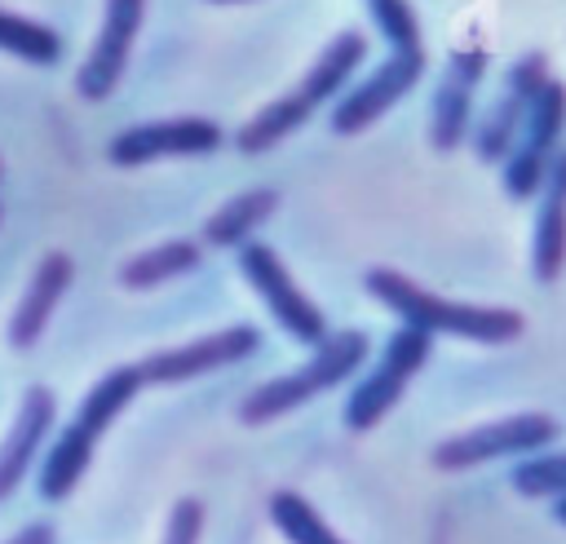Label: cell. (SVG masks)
<instances>
[{
	"label": "cell",
	"mask_w": 566,
	"mask_h": 544,
	"mask_svg": "<svg viewBox=\"0 0 566 544\" xmlns=\"http://www.w3.org/2000/svg\"><path fill=\"white\" fill-rule=\"evenodd\" d=\"M363 287L402 318V327H416L424 336H455V341H478V345H509L526 332V318L509 305H473V301H451L438 296L429 287H420L416 279H407L402 270L389 265H371L363 274Z\"/></svg>",
	"instance_id": "6da1fadb"
},
{
	"label": "cell",
	"mask_w": 566,
	"mask_h": 544,
	"mask_svg": "<svg viewBox=\"0 0 566 544\" xmlns=\"http://www.w3.org/2000/svg\"><path fill=\"white\" fill-rule=\"evenodd\" d=\"M367 57V35L363 31H340L327 40V49L314 57V66L305 71V80H296L283 97H274L270 106H261L243 128H234V146L243 155H265L270 146H279L283 137H292L296 128H305L314 119L318 106L336 102L354 71L363 66Z\"/></svg>",
	"instance_id": "7a4b0ae2"
},
{
	"label": "cell",
	"mask_w": 566,
	"mask_h": 544,
	"mask_svg": "<svg viewBox=\"0 0 566 544\" xmlns=\"http://www.w3.org/2000/svg\"><path fill=\"white\" fill-rule=\"evenodd\" d=\"M142 394V372L137 363H119L111 367L75 407V416L66 420V429L53 438V447L44 451V464H40V495L44 500H66L80 478L88 473L93 464V451H97V438L128 411V402Z\"/></svg>",
	"instance_id": "3957f363"
},
{
	"label": "cell",
	"mask_w": 566,
	"mask_h": 544,
	"mask_svg": "<svg viewBox=\"0 0 566 544\" xmlns=\"http://www.w3.org/2000/svg\"><path fill=\"white\" fill-rule=\"evenodd\" d=\"M367 354H371V341H367L363 327L327 332V336L314 345V354H310L305 363H296V367L270 376L265 385H256V389L239 402V420L256 429V425H270V420L287 416V411L314 402L318 394H327V389H336L340 380H349V376L367 363Z\"/></svg>",
	"instance_id": "277c9868"
},
{
	"label": "cell",
	"mask_w": 566,
	"mask_h": 544,
	"mask_svg": "<svg viewBox=\"0 0 566 544\" xmlns=\"http://www.w3.org/2000/svg\"><path fill=\"white\" fill-rule=\"evenodd\" d=\"M557 433H562V425L548 411H517V416H504V420H491V425H473L464 433L442 438L429 451V460L442 473H464V469H478V464H491V460H513V456L526 460V456L553 447Z\"/></svg>",
	"instance_id": "5b68a950"
},
{
	"label": "cell",
	"mask_w": 566,
	"mask_h": 544,
	"mask_svg": "<svg viewBox=\"0 0 566 544\" xmlns=\"http://www.w3.org/2000/svg\"><path fill=\"white\" fill-rule=\"evenodd\" d=\"M429 354H433V336H424V332H416V327H398L389 341H385V349H380V358L371 363V372L354 385V394L345 398V429L349 433H367V429H376L394 407H398V398L407 394V385L416 380V372L429 363Z\"/></svg>",
	"instance_id": "8992f818"
},
{
	"label": "cell",
	"mask_w": 566,
	"mask_h": 544,
	"mask_svg": "<svg viewBox=\"0 0 566 544\" xmlns=\"http://www.w3.org/2000/svg\"><path fill=\"white\" fill-rule=\"evenodd\" d=\"M562 133H566V84L548 75L539 84L522 128H517L513 150L500 159V186L509 199H535L539 195L544 168L562 150Z\"/></svg>",
	"instance_id": "52a82bcc"
},
{
	"label": "cell",
	"mask_w": 566,
	"mask_h": 544,
	"mask_svg": "<svg viewBox=\"0 0 566 544\" xmlns=\"http://www.w3.org/2000/svg\"><path fill=\"white\" fill-rule=\"evenodd\" d=\"M239 270H243V279L252 283V292L265 301L270 318H274L292 341H301V345L314 349V345L327 336L323 310L301 292V283L292 279V270L283 265V257H279L270 243H261V239L243 243V248H239Z\"/></svg>",
	"instance_id": "ba28073f"
},
{
	"label": "cell",
	"mask_w": 566,
	"mask_h": 544,
	"mask_svg": "<svg viewBox=\"0 0 566 544\" xmlns=\"http://www.w3.org/2000/svg\"><path fill=\"white\" fill-rule=\"evenodd\" d=\"M226 146V128L208 115H172V119H137L106 142V159L115 168H142L168 155H212Z\"/></svg>",
	"instance_id": "9c48e42d"
},
{
	"label": "cell",
	"mask_w": 566,
	"mask_h": 544,
	"mask_svg": "<svg viewBox=\"0 0 566 544\" xmlns=\"http://www.w3.org/2000/svg\"><path fill=\"white\" fill-rule=\"evenodd\" d=\"M424 75V49H394L367 80L349 84L336 102H332V133L336 137H354L363 128H371L380 115H389Z\"/></svg>",
	"instance_id": "30bf717a"
},
{
	"label": "cell",
	"mask_w": 566,
	"mask_h": 544,
	"mask_svg": "<svg viewBox=\"0 0 566 544\" xmlns=\"http://www.w3.org/2000/svg\"><path fill=\"white\" fill-rule=\"evenodd\" d=\"M544 80H548V57H544L539 49L522 53V57L504 71V84H500L495 106H491V111L478 119V128L469 133L473 155H478L482 164H500V159L513 150L517 128H522V119H526V111H531V102H535V93H539Z\"/></svg>",
	"instance_id": "8fae6325"
},
{
	"label": "cell",
	"mask_w": 566,
	"mask_h": 544,
	"mask_svg": "<svg viewBox=\"0 0 566 544\" xmlns=\"http://www.w3.org/2000/svg\"><path fill=\"white\" fill-rule=\"evenodd\" d=\"M256 345H261V332H256L252 323H234V327L195 336V341H186V345L159 349V354L142 358L137 372H142V385H181V380L221 372V367H230V363H243L248 354H256Z\"/></svg>",
	"instance_id": "7c38bea8"
},
{
	"label": "cell",
	"mask_w": 566,
	"mask_h": 544,
	"mask_svg": "<svg viewBox=\"0 0 566 544\" xmlns=\"http://www.w3.org/2000/svg\"><path fill=\"white\" fill-rule=\"evenodd\" d=\"M142 18H146V0H106L97 40L75 71V93L84 102H106L115 93V84L124 80V66L133 57Z\"/></svg>",
	"instance_id": "4fadbf2b"
},
{
	"label": "cell",
	"mask_w": 566,
	"mask_h": 544,
	"mask_svg": "<svg viewBox=\"0 0 566 544\" xmlns=\"http://www.w3.org/2000/svg\"><path fill=\"white\" fill-rule=\"evenodd\" d=\"M486 75V49L482 44H464L447 57L442 80L433 88V106H429V142L438 150H455L469 142L473 133V97L478 84Z\"/></svg>",
	"instance_id": "5bb4252c"
},
{
	"label": "cell",
	"mask_w": 566,
	"mask_h": 544,
	"mask_svg": "<svg viewBox=\"0 0 566 544\" xmlns=\"http://www.w3.org/2000/svg\"><path fill=\"white\" fill-rule=\"evenodd\" d=\"M53 420H57L53 389L31 385L22 394V402H18V416H13L9 433H4V442H0V500H9L22 487V478L31 473L35 456H40V447L53 433Z\"/></svg>",
	"instance_id": "9a60e30c"
},
{
	"label": "cell",
	"mask_w": 566,
	"mask_h": 544,
	"mask_svg": "<svg viewBox=\"0 0 566 544\" xmlns=\"http://www.w3.org/2000/svg\"><path fill=\"white\" fill-rule=\"evenodd\" d=\"M71 279H75V261H71L62 248H53V252L40 257V265L31 270L22 296H18L13 314H9V332H4V336H9L13 349H31V345L44 336V327H49L53 310L62 305Z\"/></svg>",
	"instance_id": "2e32d148"
},
{
	"label": "cell",
	"mask_w": 566,
	"mask_h": 544,
	"mask_svg": "<svg viewBox=\"0 0 566 544\" xmlns=\"http://www.w3.org/2000/svg\"><path fill=\"white\" fill-rule=\"evenodd\" d=\"M535 234H531V270L539 283H553L566 270V150H557L539 181Z\"/></svg>",
	"instance_id": "e0dca14e"
},
{
	"label": "cell",
	"mask_w": 566,
	"mask_h": 544,
	"mask_svg": "<svg viewBox=\"0 0 566 544\" xmlns=\"http://www.w3.org/2000/svg\"><path fill=\"white\" fill-rule=\"evenodd\" d=\"M199 265H203V248L195 239H168V243H155V248L128 257L115 279L128 292H150V287L172 283V279H181V274H190Z\"/></svg>",
	"instance_id": "ac0fdd59"
},
{
	"label": "cell",
	"mask_w": 566,
	"mask_h": 544,
	"mask_svg": "<svg viewBox=\"0 0 566 544\" xmlns=\"http://www.w3.org/2000/svg\"><path fill=\"white\" fill-rule=\"evenodd\" d=\"M274 208H279V195H274L270 186H252V190L226 199V203L203 221V243H208V248H234V252H239L243 243H252L256 226H261Z\"/></svg>",
	"instance_id": "d6986e66"
},
{
	"label": "cell",
	"mask_w": 566,
	"mask_h": 544,
	"mask_svg": "<svg viewBox=\"0 0 566 544\" xmlns=\"http://www.w3.org/2000/svg\"><path fill=\"white\" fill-rule=\"evenodd\" d=\"M265 513H270V522L279 526V535L287 544H345L301 491H274Z\"/></svg>",
	"instance_id": "ffe728a7"
},
{
	"label": "cell",
	"mask_w": 566,
	"mask_h": 544,
	"mask_svg": "<svg viewBox=\"0 0 566 544\" xmlns=\"http://www.w3.org/2000/svg\"><path fill=\"white\" fill-rule=\"evenodd\" d=\"M0 53H13L22 62H31V66H53L62 57V40H57L53 27L0 9Z\"/></svg>",
	"instance_id": "44dd1931"
},
{
	"label": "cell",
	"mask_w": 566,
	"mask_h": 544,
	"mask_svg": "<svg viewBox=\"0 0 566 544\" xmlns=\"http://www.w3.org/2000/svg\"><path fill=\"white\" fill-rule=\"evenodd\" d=\"M513 491L526 500H557L566 495V451H535L513 464Z\"/></svg>",
	"instance_id": "7402d4cb"
},
{
	"label": "cell",
	"mask_w": 566,
	"mask_h": 544,
	"mask_svg": "<svg viewBox=\"0 0 566 544\" xmlns=\"http://www.w3.org/2000/svg\"><path fill=\"white\" fill-rule=\"evenodd\" d=\"M371 13V27L385 35L389 49H416L420 44V22L407 0H363Z\"/></svg>",
	"instance_id": "603a6c76"
},
{
	"label": "cell",
	"mask_w": 566,
	"mask_h": 544,
	"mask_svg": "<svg viewBox=\"0 0 566 544\" xmlns=\"http://www.w3.org/2000/svg\"><path fill=\"white\" fill-rule=\"evenodd\" d=\"M203 500L195 495H181L168 513V526H164V540L159 544H199L203 540Z\"/></svg>",
	"instance_id": "cb8c5ba5"
},
{
	"label": "cell",
	"mask_w": 566,
	"mask_h": 544,
	"mask_svg": "<svg viewBox=\"0 0 566 544\" xmlns=\"http://www.w3.org/2000/svg\"><path fill=\"white\" fill-rule=\"evenodd\" d=\"M4 544H57V531L49 522H27L22 531H13Z\"/></svg>",
	"instance_id": "d4e9b609"
},
{
	"label": "cell",
	"mask_w": 566,
	"mask_h": 544,
	"mask_svg": "<svg viewBox=\"0 0 566 544\" xmlns=\"http://www.w3.org/2000/svg\"><path fill=\"white\" fill-rule=\"evenodd\" d=\"M553 517L566 526V495H557V500H553Z\"/></svg>",
	"instance_id": "484cf974"
},
{
	"label": "cell",
	"mask_w": 566,
	"mask_h": 544,
	"mask_svg": "<svg viewBox=\"0 0 566 544\" xmlns=\"http://www.w3.org/2000/svg\"><path fill=\"white\" fill-rule=\"evenodd\" d=\"M208 4H243V0H208Z\"/></svg>",
	"instance_id": "4316f807"
},
{
	"label": "cell",
	"mask_w": 566,
	"mask_h": 544,
	"mask_svg": "<svg viewBox=\"0 0 566 544\" xmlns=\"http://www.w3.org/2000/svg\"><path fill=\"white\" fill-rule=\"evenodd\" d=\"M0 217H4V208H0Z\"/></svg>",
	"instance_id": "83f0119b"
},
{
	"label": "cell",
	"mask_w": 566,
	"mask_h": 544,
	"mask_svg": "<svg viewBox=\"0 0 566 544\" xmlns=\"http://www.w3.org/2000/svg\"><path fill=\"white\" fill-rule=\"evenodd\" d=\"M0 172H4V164H0Z\"/></svg>",
	"instance_id": "f1b7e54d"
}]
</instances>
